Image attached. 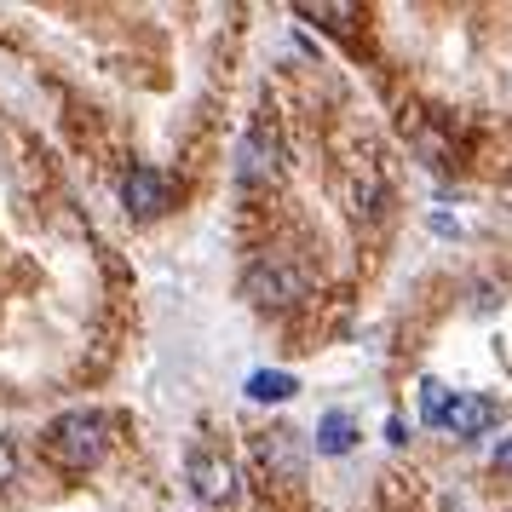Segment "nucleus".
Listing matches in <instances>:
<instances>
[{
	"label": "nucleus",
	"mask_w": 512,
	"mask_h": 512,
	"mask_svg": "<svg viewBox=\"0 0 512 512\" xmlns=\"http://www.w3.org/2000/svg\"><path fill=\"white\" fill-rule=\"evenodd\" d=\"M104 449H110V420L98 415V409H70V415H58L47 426V455L64 466V472L98 466Z\"/></svg>",
	"instance_id": "f257e3e1"
},
{
	"label": "nucleus",
	"mask_w": 512,
	"mask_h": 512,
	"mask_svg": "<svg viewBox=\"0 0 512 512\" xmlns=\"http://www.w3.org/2000/svg\"><path fill=\"white\" fill-rule=\"evenodd\" d=\"M18 478V449H12V438H0V489Z\"/></svg>",
	"instance_id": "9b49d317"
},
{
	"label": "nucleus",
	"mask_w": 512,
	"mask_h": 512,
	"mask_svg": "<svg viewBox=\"0 0 512 512\" xmlns=\"http://www.w3.org/2000/svg\"><path fill=\"white\" fill-rule=\"evenodd\" d=\"M449 403H455V392L426 374V380H420V420H426V426H443V420H449Z\"/></svg>",
	"instance_id": "1a4fd4ad"
},
{
	"label": "nucleus",
	"mask_w": 512,
	"mask_h": 512,
	"mask_svg": "<svg viewBox=\"0 0 512 512\" xmlns=\"http://www.w3.org/2000/svg\"><path fill=\"white\" fill-rule=\"evenodd\" d=\"M317 449H323V455H346V449H357V420L340 415V409H328V415L317 420Z\"/></svg>",
	"instance_id": "6e6552de"
},
{
	"label": "nucleus",
	"mask_w": 512,
	"mask_h": 512,
	"mask_svg": "<svg viewBox=\"0 0 512 512\" xmlns=\"http://www.w3.org/2000/svg\"><path fill=\"white\" fill-rule=\"evenodd\" d=\"M190 489H196V501H208V507L231 501V489H236L231 461H219V455H190Z\"/></svg>",
	"instance_id": "20e7f679"
},
{
	"label": "nucleus",
	"mask_w": 512,
	"mask_h": 512,
	"mask_svg": "<svg viewBox=\"0 0 512 512\" xmlns=\"http://www.w3.org/2000/svg\"><path fill=\"white\" fill-rule=\"evenodd\" d=\"M248 397L282 403V397H294V380H288V374H248Z\"/></svg>",
	"instance_id": "9d476101"
},
{
	"label": "nucleus",
	"mask_w": 512,
	"mask_h": 512,
	"mask_svg": "<svg viewBox=\"0 0 512 512\" xmlns=\"http://www.w3.org/2000/svg\"><path fill=\"white\" fill-rule=\"evenodd\" d=\"M489 420H495V403H489V397H455L443 426H449V432H461V438H478Z\"/></svg>",
	"instance_id": "423d86ee"
},
{
	"label": "nucleus",
	"mask_w": 512,
	"mask_h": 512,
	"mask_svg": "<svg viewBox=\"0 0 512 512\" xmlns=\"http://www.w3.org/2000/svg\"><path fill=\"white\" fill-rule=\"evenodd\" d=\"M248 294H254L265 311H277V305H294L305 294V277L294 271V265H271V259H265V265L248 271Z\"/></svg>",
	"instance_id": "f03ea898"
},
{
	"label": "nucleus",
	"mask_w": 512,
	"mask_h": 512,
	"mask_svg": "<svg viewBox=\"0 0 512 512\" xmlns=\"http://www.w3.org/2000/svg\"><path fill=\"white\" fill-rule=\"evenodd\" d=\"M259 455H265V466L277 472V478H300V449H294V432H265L259 438Z\"/></svg>",
	"instance_id": "0eeeda50"
},
{
	"label": "nucleus",
	"mask_w": 512,
	"mask_h": 512,
	"mask_svg": "<svg viewBox=\"0 0 512 512\" xmlns=\"http://www.w3.org/2000/svg\"><path fill=\"white\" fill-rule=\"evenodd\" d=\"M495 466H507V472H512V438L495 443Z\"/></svg>",
	"instance_id": "f8f14e48"
},
{
	"label": "nucleus",
	"mask_w": 512,
	"mask_h": 512,
	"mask_svg": "<svg viewBox=\"0 0 512 512\" xmlns=\"http://www.w3.org/2000/svg\"><path fill=\"white\" fill-rule=\"evenodd\" d=\"M121 202H127V213L150 219V213L167 208V179L156 173V167H133V173H127V185H121Z\"/></svg>",
	"instance_id": "39448f33"
},
{
	"label": "nucleus",
	"mask_w": 512,
	"mask_h": 512,
	"mask_svg": "<svg viewBox=\"0 0 512 512\" xmlns=\"http://www.w3.org/2000/svg\"><path fill=\"white\" fill-rule=\"evenodd\" d=\"M277 167H282V144H277V133L259 121L254 133L242 139V179H248V185H259V179H277Z\"/></svg>",
	"instance_id": "7ed1b4c3"
}]
</instances>
